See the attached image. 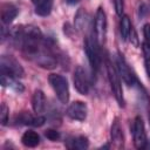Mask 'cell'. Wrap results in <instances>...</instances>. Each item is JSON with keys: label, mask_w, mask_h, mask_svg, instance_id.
Returning a JSON list of instances; mask_svg holds the SVG:
<instances>
[{"label": "cell", "mask_w": 150, "mask_h": 150, "mask_svg": "<svg viewBox=\"0 0 150 150\" xmlns=\"http://www.w3.org/2000/svg\"><path fill=\"white\" fill-rule=\"evenodd\" d=\"M8 120H9V109L6 105V103H2L0 109V122L2 125H6L8 123Z\"/></svg>", "instance_id": "20"}, {"label": "cell", "mask_w": 150, "mask_h": 150, "mask_svg": "<svg viewBox=\"0 0 150 150\" xmlns=\"http://www.w3.org/2000/svg\"><path fill=\"white\" fill-rule=\"evenodd\" d=\"M1 74L8 75L12 77H22L25 75L23 68L21 64L11 55H2L1 56Z\"/></svg>", "instance_id": "4"}, {"label": "cell", "mask_w": 150, "mask_h": 150, "mask_svg": "<svg viewBox=\"0 0 150 150\" xmlns=\"http://www.w3.org/2000/svg\"><path fill=\"white\" fill-rule=\"evenodd\" d=\"M131 30H132V25H131V21L129 19V16L128 15H122L121 16V22H120V32H121L122 39L127 40L129 38Z\"/></svg>", "instance_id": "18"}, {"label": "cell", "mask_w": 150, "mask_h": 150, "mask_svg": "<svg viewBox=\"0 0 150 150\" xmlns=\"http://www.w3.org/2000/svg\"><path fill=\"white\" fill-rule=\"evenodd\" d=\"M114 6H115L116 14L118 16H122L124 11V0H114Z\"/></svg>", "instance_id": "22"}, {"label": "cell", "mask_w": 150, "mask_h": 150, "mask_svg": "<svg viewBox=\"0 0 150 150\" xmlns=\"http://www.w3.org/2000/svg\"><path fill=\"white\" fill-rule=\"evenodd\" d=\"M142 49H143L145 62H150V42H148V41L143 42L142 43Z\"/></svg>", "instance_id": "23"}, {"label": "cell", "mask_w": 150, "mask_h": 150, "mask_svg": "<svg viewBox=\"0 0 150 150\" xmlns=\"http://www.w3.org/2000/svg\"><path fill=\"white\" fill-rule=\"evenodd\" d=\"M15 122L18 124H21V125H32V127H41L45 124L46 122V118L43 116H33L32 114L27 112V111H22L20 112L16 117H15Z\"/></svg>", "instance_id": "10"}, {"label": "cell", "mask_w": 150, "mask_h": 150, "mask_svg": "<svg viewBox=\"0 0 150 150\" xmlns=\"http://www.w3.org/2000/svg\"><path fill=\"white\" fill-rule=\"evenodd\" d=\"M143 35L148 42H150V23H145L143 26Z\"/></svg>", "instance_id": "24"}, {"label": "cell", "mask_w": 150, "mask_h": 150, "mask_svg": "<svg viewBox=\"0 0 150 150\" xmlns=\"http://www.w3.org/2000/svg\"><path fill=\"white\" fill-rule=\"evenodd\" d=\"M94 30L98 43H103L107 35V15L102 7H98L96 11L94 20Z\"/></svg>", "instance_id": "6"}, {"label": "cell", "mask_w": 150, "mask_h": 150, "mask_svg": "<svg viewBox=\"0 0 150 150\" xmlns=\"http://www.w3.org/2000/svg\"><path fill=\"white\" fill-rule=\"evenodd\" d=\"M16 77H12V76H8V75H4L1 74V86L2 87H11L13 90H15L16 93H22L23 91V86L15 80Z\"/></svg>", "instance_id": "16"}, {"label": "cell", "mask_w": 150, "mask_h": 150, "mask_svg": "<svg viewBox=\"0 0 150 150\" xmlns=\"http://www.w3.org/2000/svg\"><path fill=\"white\" fill-rule=\"evenodd\" d=\"M149 120H150V115H149Z\"/></svg>", "instance_id": "28"}, {"label": "cell", "mask_w": 150, "mask_h": 150, "mask_svg": "<svg viewBox=\"0 0 150 150\" xmlns=\"http://www.w3.org/2000/svg\"><path fill=\"white\" fill-rule=\"evenodd\" d=\"M105 66H107V74H108V79H109L111 91H112L118 105L123 107L124 105V98H123V90H122V84H121L118 71H117V69L115 68V66L112 64V62L109 59H107Z\"/></svg>", "instance_id": "1"}, {"label": "cell", "mask_w": 150, "mask_h": 150, "mask_svg": "<svg viewBox=\"0 0 150 150\" xmlns=\"http://www.w3.org/2000/svg\"><path fill=\"white\" fill-rule=\"evenodd\" d=\"M74 87L75 89L81 94V95H87L89 91V80L88 76L84 71V69L79 66L76 67L75 71H74Z\"/></svg>", "instance_id": "8"}, {"label": "cell", "mask_w": 150, "mask_h": 150, "mask_svg": "<svg viewBox=\"0 0 150 150\" xmlns=\"http://www.w3.org/2000/svg\"><path fill=\"white\" fill-rule=\"evenodd\" d=\"M116 64H117V71H118V75L120 77H122V80L125 82V84H128L129 87L130 86H134L136 83V76L132 74L131 69L129 68L128 63L125 62L123 55L118 54L117 57H116Z\"/></svg>", "instance_id": "7"}, {"label": "cell", "mask_w": 150, "mask_h": 150, "mask_svg": "<svg viewBox=\"0 0 150 150\" xmlns=\"http://www.w3.org/2000/svg\"><path fill=\"white\" fill-rule=\"evenodd\" d=\"M35 5V13L40 16H47L53 8V0H32Z\"/></svg>", "instance_id": "14"}, {"label": "cell", "mask_w": 150, "mask_h": 150, "mask_svg": "<svg viewBox=\"0 0 150 150\" xmlns=\"http://www.w3.org/2000/svg\"><path fill=\"white\" fill-rule=\"evenodd\" d=\"M1 21L5 25H9L18 15V8L13 4H4L1 6Z\"/></svg>", "instance_id": "12"}, {"label": "cell", "mask_w": 150, "mask_h": 150, "mask_svg": "<svg viewBox=\"0 0 150 150\" xmlns=\"http://www.w3.org/2000/svg\"><path fill=\"white\" fill-rule=\"evenodd\" d=\"M110 136H111V142L114 143V145L116 148H121L123 146V130L120 125V122L117 120H115L111 124V130H110Z\"/></svg>", "instance_id": "13"}, {"label": "cell", "mask_w": 150, "mask_h": 150, "mask_svg": "<svg viewBox=\"0 0 150 150\" xmlns=\"http://www.w3.org/2000/svg\"><path fill=\"white\" fill-rule=\"evenodd\" d=\"M74 22H75V28L77 30H83L87 27V23H88V14H87V12L83 8H80L76 12Z\"/></svg>", "instance_id": "17"}, {"label": "cell", "mask_w": 150, "mask_h": 150, "mask_svg": "<svg viewBox=\"0 0 150 150\" xmlns=\"http://www.w3.org/2000/svg\"><path fill=\"white\" fill-rule=\"evenodd\" d=\"M98 45L100 43L96 36H94L93 34L88 35V38L86 39L84 50H86V55L88 57V61L94 73H97L101 67V53H100Z\"/></svg>", "instance_id": "2"}, {"label": "cell", "mask_w": 150, "mask_h": 150, "mask_svg": "<svg viewBox=\"0 0 150 150\" xmlns=\"http://www.w3.org/2000/svg\"><path fill=\"white\" fill-rule=\"evenodd\" d=\"M79 0H67V2H69V4H76Z\"/></svg>", "instance_id": "27"}, {"label": "cell", "mask_w": 150, "mask_h": 150, "mask_svg": "<svg viewBox=\"0 0 150 150\" xmlns=\"http://www.w3.org/2000/svg\"><path fill=\"white\" fill-rule=\"evenodd\" d=\"M67 146L70 149H87L89 146L88 138L84 136L73 137L67 142Z\"/></svg>", "instance_id": "19"}, {"label": "cell", "mask_w": 150, "mask_h": 150, "mask_svg": "<svg viewBox=\"0 0 150 150\" xmlns=\"http://www.w3.org/2000/svg\"><path fill=\"white\" fill-rule=\"evenodd\" d=\"M67 116L71 120H75V121H84L86 117H87V112H88V109H87V104L82 101H74L68 108H67Z\"/></svg>", "instance_id": "9"}, {"label": "cell", "mask_w": 150, "mask_h": 150, "mask_svg": "<svg viewBox=\"0 0 150 150\" xmlns=\"http://www.w3.org/2000/svg\"><path fill=\"white\" fill-rule=\"evenodd\" d=\"M145 70H146V74L149 75V77H150V62H145Z\"/></svg>", "instance_id": "26"}, {"label": "cell", "mask_w": 150, "mask_h": 150, "mask_svg": "<svg viewBox=\"0 0 150 150\" xmlns=\"http://www.w3.org/2000/svg\"><path fill=\"white\" fill-rule=\"evenodd\" d=\"M129 39H130V42H131L132 45H135V46H137V45H138V39H137L136 33L134 32V29L131 30V33H130V35H129Z\"/></svg>", "instance_id": "25"}, {"label": "cell", "mask_w": 150, "mask_h": 150, "mask_svg": "<svg viewBox=\"0 0 150 150\" xmlns=\"http://www.w3.org/2000/svg\"><path fill=\"white\" fill-rule=\"evenodd\" d=\"M45 136H46L49 141L55 142V141H57V139L60 138V132L56 131V130H54V129H47V130L45 131Z\"/></svg>", "instance_id": "21"}, {"label": "cell", "mask_w": 150, "mask_h": 150, "mask_svg": "<svg viewBox=\"0 0 150 150\" xmlns=\"http://www.w3.org/2000/svg\"><path fill=\"white\" fill-rule=\"evenodd\" d=\"M21 142L27 148H35L40 143V136L38 135V132H35L33 130H28V131L23 132V135L21 137Z\"/></svg>", "instance_id": "15"}, {"label": "cell", "mask_w": 150, "mask_h": 150, "mask_svg": "<svg viewBox=\"0 0 150 150\" xmlns=\"http://www.w3.org/2000/svg\"><path fill=\"white\" fill-rule=\"evenodd\" d=\"M32 108H33L34 112H36L38 115H40L41 112L45 111V109H46V96H45L42 90L36 89L34 91L33 97H32Z\"/></svg>", "instance_id": "11"}, {"label": "cell", "mask_w": 150, "mask_h": 150, "mask_svg": "<svg viewBox=\"0 0 150 150\" xmlns=\"http://www.w3.org/2000/svg\"><path fill=\"white\" fill-rule=\"evenodd\" d=\"M132 136H134V145L137 149H144L146 146L148 139L144 128V122L141 116H136L132 123Z\"/></svg>", "instance_id": "5"}, {"label": "cell", "mask_w": 150, "mask_h": 150, "mask_svg": "<svg viewBox=\"0 0 150 150\" xmlns=\"http://www.w3.org/2000/svg\"><path fill=\"white\" fill-rule=\"evenodd\" d=\"M49 84L52 86L54 93L56 94L61 103H68L69 101V87L66 77L59 74H50L48 77Z\"/></svg>", "instance_id": "3"}]
</instances>
